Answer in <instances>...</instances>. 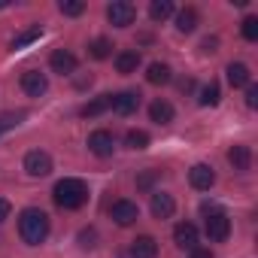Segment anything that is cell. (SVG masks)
<instances>
[{
	"label": "cell",
	"mask_w": 258,
	"mask_h": 258,
	"mask_svg": "<svg viewBox=\"0 0 258 258\" xmlns=\"http://www.w3.org/2000/svg\"><path fill=\"white\" fill-rule=\"evenodd\" d=\"M22 91H25L28 97H43V94L49 91L46 73H40V70H25V73H22Z\"/></svg>",
	"instance_id": "cell-7"
},
{
	"label": "cell",
	"mask_w": 258,
	"mask_h": 258,
	"mask_svg": "<svg viewBox=\"0 0 258 258\" xmlns=\"http://www.w3.org/2000/svg\"><path fill=\"white\" fill-rule=\"evenodd\" d=\"M124 146H127V149H134V152H140V149L149 146V134L140 131V127H131V131L124 134Z\"/></svg>",
	"instance_id": "cell-22"
},
{
	"label": "cell",
	"mask_w": 258,
	"mask_h": 258,
	"mask_svg": "<svg viewBox=\"0 0 258 258\" xmlns=\"http://www.w3.org/2000/svg\"><path fill=\"white\" fill-rule=\"evenodd\" d=\"M88 149H91L97 158H109L112 149H115V137H112L109 131H94V134H88Z\"/></svg>",
	"instance_id": "cell-9"
},
{
	"label": "cell",
	"mask_w": 258,
	"mask_h": 258,
	"mask_svg": "<svg viewBox=\"0 0 258 258\" xmlns=\"http://www.w3.org/2000/svg\"><path fill=\"white\" fill-rule=\"evenodd\" d=\"M109 109H115L118 115H134L140 109V94L137 91H118L109 94Z\"/></svg>",
	"instance_id": "cell-6"
},
{
	"label": "cell",
	"mask_w": 258,
	"mask_h": 258,
	"mask_svg": "<svg viewBox=\"0 0 258 258\" xmlns=\"http://www.w3.org/2000/svg\"><path fill=\"white\" fill-rule=\"evenodd\" d=\"M52 198H55V204H58L61 210H79V207H85V201H88V185H85L82 179L67 176V179H58V182H55Z\"/></svg>",
	"instance_id": "cell-2"
},
{
	"label": "cell",
	"mask_w": 258,
	"mask_h": 258,
	"mask_svg": "<svg viewBox=\"0 0 258 258\" xmlns=\"http://www.w3.org/2000/svg\"><path fill=\"white\" fill-rule=\"evenodd\" d=\"M243 40H249V43L258 40V19L255 16H246L243 19Z\"/></svg>",
	"instance_id": "cell-28"
},
{
	"label": "cell",
	"mask_w": 258,
	"mask_h": 258,
	"mask_svg": "<svg viewBox=\"0 0 258 258\" xmlns=\"http://www.w3.org/2000/svg\"><path fill=\"white\" fill-rule=\"evenodd\" d=\"M25 170H28L31 176H46V173H52V158H49V152L31 149V152L25 155Z\"/></svg>",
	"instance_id": "cell-8"
},
{
	"label": "cell",
	"mask_w": 258,
	"mask_h": 258,
	"mask_svg": "<svg viewBox=\"0 0 258 258\" xmlns=\"http://www.w3.org/2000/svg\"><path fill=\"white\" fill-rule=\"evenodd\" d=\"M155 176H158V173L152 170V173H146V176H140V179H137V185H140V188H149V185L155 182Z\"/></svg>",
	"instance_id": "cell-33"
},
{
	"label": "cell",
	"mask_w": 258,
	"mask_h": 258,
	"mask_svg": "<svg viewBox=\"0 0 258 258\" xmlns=\"http://www.w3.org/2000/svg\"><path fill=\"white\" fill-rule=\"evenodd\" d=\"M173 243L179 246V249H195L198 246V228L191 225V222H179L176 228H173Z\"/></svg>",
	"instance_id": "cell-12"
},
{
	"label": "cell",
	"mask_w": 258,
	"mask_h": 258,
	"mask_svg": "<svg viewBox=\"0 0 258 258\" xmlns=\"http://www.w3.org/2000/svg\"><path fill=\"white\" fill-rule=\"evenodd\" d=\"M49 228H52V222H49V216L40 207L22 210V216H19V234H22V240L28 246H40L49 237Z\"/></svg>",
	"instance_id": "cell-1"
},
{
	"label": "cell",
	"mask_w": 258,
	"mask_h": 258,
	"mask_svg": "<svg viewBox=\"0 0 258 258\" xmlns=\"http://www.w3.org/2000/svg\"><path fill=\"white\" fill-rule=\"evenodd\" d=\"M146 79H149L152 85H167V82L173 79V70H170L167 64L155 61V64H149V70H146Z\"/></svg>",
	"instance_id": "cell-18"
},
{
	"label": "cell",
	"mask_w": 258,
	"mask_h": 258,
	"mask_svg": "<svg viewBox=\"0 0 258 258\" xmlns=\"http://www.w3.org/2000/svg\"><path fill=\"white\" fill-rule=\"evenodd\" d=\"M179 88H182V91H191V88H195V82H191V79H182V82H179Z\"/></svg>",
	"instance_id": "cell-35"
},
{
	"label": "cell",
	"mask_w": 258,
	"mask_h": 258,
	"mask_svg": "<svg viewBox=\"0 0 258 258\" xmlns=\"http://www.w3.org/2000/svg\"><path fill=\"white\" fill-rule=\"evenodd\" d=\"M10 213H13L10 201H7V198H0V222H7V219H10Z\"/></svg>",
	"instance_id": "cell-31"
},
{
	"label": "cell",
	"mask_w": 258,
	"mask_h": 258,
	"mask_svg": "<svg viewBox=\"0 0 258 258\" xmlns=\"http://www.w3.org/2000/svg\"><path fill=\"white\" fill-rule=\"evenodd\" d=\"M155 255H158V240L155 237L143 234L131 243V258H155Z\"/></svg>",
	"instance_id": "cell-14"
},
{
	"label": "cell",
	"mask_w": 258,
	"mask_h": 258,
	"mask_svg": "<svg viewBox=\"0 0 258 258\" xmlns=\"http://www.w3.org/2000/svg\"><path fill=\"white\" fill-rule=\"evenodd\" d=\"M228 161L234 164V170H249V164H252L249 146H231L228 149Z\"/></svg>",
	"instance_id": "cell-19"
},
{
	"label": "cell",
	"mask_w": 258,
	"mask_h": 258,
	"mask_svg": "<svg viewBox=\"0 0 258 258\" xmlns=\"http://www.w3.org/2000/svg\"><path fill=\"white\" fill-rule=\"evenodd\" d=\"M188 258H216V255H213V252H210V249H201V246H195V249H191V255H188Z\"/></svg>",
	"instance_id": "cell-34"
},
{
	"label": "cell",
	"mask_w": 258,
	"mask_h": 258,
	"mask_svg": "<svg viewBox=\"0 0 258 258\" xmlns=\"http://www.w3.org/2000/svg\"><path fill=\"white\" fill-rule=\"evenodd\" d=\"M109 216H112V222L115 225H121V228H127V225H134L137 219H140V207L134 204V201H115L112 207H109Z\"/></svg>",
	"instance_id": "cell-5"
},
{
	"label": "cell",
	"mask_w": 258,
	"mask_h": 258,
	"mask_svg": "<svg viewBox=\"0 0 258 258\" xmlns=\"http://www.w3.org/2000/svg\"><path fill=\"white\" fill-rule=\"evenodd\" d=\"M149 118H152L155 124H170V121H173V106H170L167 100H152V103H149Z\"/></svg>",
	"instance_id": "cell-17"
},
{
	"label": "cell",
	"mask_w": 258,
	"mask_h": 258,
	"mask_svg": "<svg viewBox=\"0 0 258 258\" xmlns=\"http://www.w3.org/2000/svg\"><path fill=\"white\" fill-rule=\"evenodd\" d=\"M219 97H222V91H219V82H210V85H204L201 88V106H216L219 103Z\"/></svg>",
	"instance_id": "cell-26"
},
{
	"label": "cell",
	"mask_w": 258,
	"mask_h": 258,
	"mask_svg": "<svg viewBox=\"0 0 258 258\" xmlns=\"http://www.w3.org/2000/svg\"><path fill=\"white\" fill-rule=\"evenodd\" d=\"M49 67L55 73H61V76H70V73H76V55L67 52V49H55L49 55Z\"/></svg>",
	"instance_id": "cell-10"
},
{
	"label": "cell",
	"mask_w": 258,
	"mask_h": 258,
	"mask_svg": "<svg viewBox=\"0 0 258 258\" xmlns=\"http://www.w3.org/2000/svg\"><path fill=\"white\" fill-rule=\"evenodd\" d=\"M216 46H219V40H216V37H207V40L201 43V49H204L207 55H210V52H216Z\"/></svg>",
	"instance_id": "cell-32"
},
{
	"label": "cell",
	"mask_w": 258,
	"mask_h": 258,
	"mask_svg": "<svg viewBox=\"0 0 258 258\" xmlns=\"http://www.w3.org/2000/svg\"><path fill=\"white\" fill-rule=\"evenodd\" d=\"M195 28H198V10H191V7L179 10L176 13V31L179 34H191Z\"/></svg>",
	"instance_id": "cell-20"
},
{
	"label": "cell",
	"mask_w": 258,
	"mask_h": 258,
	"mask_svg": "<svg viewBox=\"0 0 258 258\" xmlns=\"http://www.w3.org/2000/svg\"><path fill=\"white\" fill-rule=\"evenodd\" d=\"M58 10H61L64 16H82V13H85V4H82V0H61Z\"/></svg>",
	"instance_id": "cell-27"
},
{
	"label": "cell",
	"mask_w": 258,
	"mask_h": 258,
	"mask_svg": "<svg viewBox=\"0 0 258 258\" xmlns=\"http://www.w3.org/2000/svg\"><path fill=\"white\" fill-rule=\"evenodd\" d=\"M106 19H109L112 28H131L134 19H137V7L127 4V0H112L106 7Z\"/></svg>",
	"instance_id": "cell-4"
},
{
	"label": "cell",
	"mask_w": 258,
	"mask_h": 258,
	"mask_svg": "<svg viewBox=\"0 0 258 258\" xmlns=\"http://www.w3.org/2000/svg\"><path fill=\"white\" fill-rule=\"evenodd\" d=\"M173 16V4L170 0H152V7H149V19L152 22H164Z\"/></svg>",
	"instance_id": "cell-23"
},
{
	"label": "cell",
	"mask_w": 258,
	"mask_h": 258,
	"mask_svg": "<svg viewBox=\"0 0 258 258\" xmlns=\"http://www.w3.org/2000/svg\"><path fill=\"white\" fill-rule=\"evenodd\" d=\"M40 34H43V28H40V25H34V28H28V31H22L19 37H13V43H10V46H13V49H25L28 43H34V40H40Z\"/></svg>",
	"instance_id": "cell-24"
},
{
	"label": "cell",
	"mask_w": 258,
	"mask_h": 258,
	"mask_svg": "<svg viewBox=\"0 0 258 258\" xmlns=\"http://www.w3.org/2000/svg\"><path fill=\"white\" fill-rule=\"evenodd\" d=\"M246 106H249V109L258 106V88H255V85H246Z\"/></svg>",
	"instance_id": "cell-30"
},
{
	"label": "cell",
	"mask_w": 258,
	"mask_h": 258,
	"mask_svg": "<svg viewBox=\"0 0 258 258\" xmlns=\"http://www.w3.org/2000/svg\"><path fill=\"white\" fill-rule=\"evenodd\" d=\"M201 213H204V228H207V237L213 243H225L228 234H231V219L225 210H219L216 204H201Z\"/></svg>",
	"instance_id": "cell-3"
},
{
	"label": "cell",
	"mask_w": 258,
	"mask_h": 258,
	"mask_svg": "<svg viewBox=\"0 0 258 258\" xmlns=\"http://www.w3.org/2000/svg\"><path fill=\"white\" fill-rule=\"evenodd\" d=\"M94 240H97V231H94V228L79 231V246H82V249H94V246H97Z\"/></svg>",
	"instance_id": "cell-29"
},
{
	"label": "cell",
	"mask_w": 258,
	"mask_h": 258,
	"mask_svg": "<svg viewBox=\"0 0 258 258\" xmlns=\"http://www.w3.org/2000/svg\"><path fill=\"white\" fill-rule=\"evenodd\" d=\"M188 182H191V188H198V191H210V188L216 185V173H213V167H207V164H195V167L188 170Z\"/></svg>",
	"instance_id": "cell-11"
},
{
	"label": "cell",
	"mask_w": 258,
	"mask_h": 258,
	"mask_svg": "<svg viewBox=\"0 0 258 258\" xmlns=\"http://www.w3.org/2000/svg\"><path fill=\"white\" fill-rule=\"evenodd\" d=\"M140 61H143V58H140V52H137V49L118 52V55H115V70H118V73H124V76H127V73H137Z\"/></svg>",
	"instance_id": "cell-15"
},
{
	"label": "cell",
	"mask_w": 258,
	"mask_h": 258,
	"mask_svg": "<svg viewBox=\"0 0 258 258\" xmlns=\"http://www.w3.org/2000/svg\"><path fill=\"white\" fill-rule=\"evenodd\" d=\"M88 52H91V58H97V61H103V58H109V55H112V43H109L106 37H97V40H91V46H88Z\"/></svg>",
	"instance_id": "cell-25"
},
{
	"label": "cell",
	"mask_w": 258,
	"mask_h": 258,
	"mask_svg": "<svg viewBox=\"0 0 258 258\" xmlns=\"http://www.w3.org/2000/svg\"><path fill=\"white\" fill-rule=\"evenodd\" d=\"M228 82L234 85V88H246V85H252V73H249V67L246 64H228Z\"/></svg>",
	"instance_id": "cell-16"
},
{
	"label": "cell",
	"mask_w": 258,
	"mask_h": 258,
	"mask_svg": "<svg viewBox=\"0 0 258 258\" xmlns=\"http://www.w3.org/2000/svg\"><path fill=\"white\" fill-rule=\"evenodd\" d=\"M149 207H152V216H155V219H170V216L176 213V201H173L167 191H155Z\"/></svg>",
	"instance_id": "cell-13"
},
{
	"label": "cell",
	"mask_w": 258,
	"mask_h": 258,
	"mask_svg": "<svg viewBox=\"0 0 258 258\" xmlns=\"http://www.w3.org/2000/svg\"><path fill=\"white\" fill-rule=\"evenodd\" d=\"M109 109V94H100V97H94L91 103H85L82 109H79V115L82 118H97V115H103Z\"/></svg>",
	"instance_id": "cell-21"
}]
</instances>
